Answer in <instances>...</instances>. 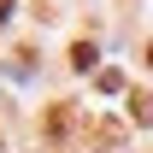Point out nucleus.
Masks as SVG:
<instances>
[{
	"label": "nucleus",
	"mask_w": 153,
	"mask_h": 153,
	"mask_svg": "<svg viewBox=\"0 0 153 153\" xmlns=\"http://www.w3.org/2000/svg\"><path fill=\"white\" fill-rule=\"evenodd\" d=\"M41 130L53 135V141H65V130H71V100H59V106H47V124Z\"/></svg>",
	"instance_id": "1"
},
{
	"label": "nucleus",
	"mask_w": 153,
	"mask_h": 153,
	"mask_svg": "<svg viewBox=\"0 0 153 153\" xmlns=\"http://www.w3.org/2000/svg\"><path fill=\"white\" fill-rule=\"evenodd\" d=\"M130 118L135 124H153V94H130Z\"/></svg>",
	"instance_id": "2"
},
{
	"label": "nucleus",
	"mask_w": 153,
	"mask_h": 153,
	"mask_svg": "<svg viewBox=\"0 0 153 153\" xmlns=\"http://www.w3.org/2000/svg\"><path fill=\"white\" fill-rule=\"evenodd\" d=\"M94 59H100V53H94V41H76V47H71V65H76V71H88Z\"/></svg>",
	"instance_id": "3"
},
{
	"label": "nucleus",
	"mask_w": 153,
	"mask_h": 153,
	"mask_svg": "<svg viewBox=\"0 0 153 153\" xmlns=\"http://www.w3.org/2000/svg\"><path fill=\"white\" fill-rule=\"evenodd\" d=\"M94 82H100V88H106V94H118V88H124V71H100Z\"/></svg>",
	"instance_id": "4"
},
{
	"label": "nucleus",
	"mask_w": 153,
	"mask_h": 153,
	"mask_svg": "<svg viewBox=\"0 0 153 153\" xmlns=\"http://www.w3.org/2000/svg\"><path fill=\"white\" fill-rule=\"evenodd\" d=\"M6 18H12V0H0V24H6Z\"/></svg>",
	"instance_id": "5"
},
{
	"label": "nucleus",
	"mask_w": 153,
	"mask_h": 153,
	"mask_svg": "<svg viewBox=\"0 0 153 153\" xmlns=\"http://www.w3.org/2000/svg\"><path fill=\"white\" fill-rule=\"evenodd\" d=\"M147 65H153V41H147Z\"/></svg>",
	"instance_id": "6"
}]
</instances>
